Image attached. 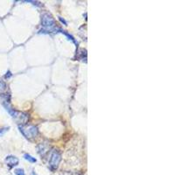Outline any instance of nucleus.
Masks as SVG:
<instances>
[{"mask_svg": "<svg viewBox=\"0 0 175 175\" xmlns=\"http://www.w3.org/2000/svg\"><path fill=\"white\" fill-rule=\"evenodd\" d=\"M42 26L44 27L43 30H41V32H53L56 30L55 28V21L52 18V17L47 13H45L42 15Z\"/></svg>", "mask_w": 175, "mask_h": 175, "instance_id": "obj_1", "label": "nucleus"}, {"mask_svg": "<svg viewBox=\"0 0 175 175\" xmlns=\"http://www.w3.org/2000/svg\"><path fill=\"white\" fill-rule=\"evenodd\" d=\"M19 130L27 139H32L36 137L38 133V128L34 125H20Z\"/></svg>", "mask_w": 175, "mask_h": 175, "instance_id": "obj_2", "label": "nucleus"}, {"mask_svg": "<svg viewBox=\"0 0 175 175\" xmlns=\"http://www.w3.org/2000/svg\"><path fill=\"white\" fill-rule=\"evenodd\" d=\"M61 160V155L58 150H52L49 158V166L52 170H56Z\"/></svg>", "mask_w": 175, "mask_h": 175, "instance_id": "obj_3", "label": "nucleus"}, {"mask_svg": "<svg viewBox=\"0 0 175 175\" xmlns=\"http://www.w3.org/2000/svg\"><path fill=\"white\" fill-rule=\"evenodd\" d=\"M5 163L7 164L8 166L10 167H13V166H16L18 165V158L15 156H7L6 158H5Z\"/></svg>", "mask_w": 175, "mask_h": 175, "instance_id": "obj_4", "label": "nucleus"}, {"mask_svg": "<svg viewBox=\"0 0 175 175\" xmlns=\"http://www.w3.org/2000/svg\"><path fill=\"white\" fill-rule=\"evenodd\" d=\"M24 159L28 160V161H29V162H31V163H35V162L37 161L35 158L32 157L31 155H29V154H27V153L24 155Z\"/></svg>", "mask_w": 175, "mask_h": 175, "instance_id": "obj_5", "label": "nucleus"}, {"mask_svg": "<svg viewBox=\"0 0 175 175\" xmlns=\"http://www.w3.org/2000/svg\"><path fill=\"white\" fill-rule=\"evenodd\" d=\"M6 84L3 80H0V94H4L6 91Z\"/></svg>", "mask_w": 175, "mask_h": 175, "instance_id": "obj_6", "label": "nucleus"}, {"mask_svg": "<svg viewBox=\"0 0 175 175\" xmlns=\"http://www.w3.org/2000/svg\"><path fill=\"white\" fill-rule=\"evenodd\" d=\"M14 173H15L16 175H25L24 169H21V168L15 169V170H14Z\"/></svg>", "mask_w": 175, "mask_h": 175, "instance_id": "obj_7", "label": "nucleus"}, {"mask_svg": "<svg viewBox=\"0 0 175 175\" xmlns=\"http://www.w3.org/2000/svg\"><path fill=\"white\" fill-rule=\"evenodd\" d=\"M63 175H78V174L74 173V172H65V173H63Z\"/></svg>", "mask_w": 175, "mask_h": 175, "instance_id": "obj_8", "label": "nucleus"}, {"mask_svg": "<svg viewBox=\"0 0 175 175\" xmlns=\"http://www.w3.org/2000/svg\"><path fill=\"white\" fill-rule=\"evenodd\" d=\"M5 130H6V129H2V130H0V135H2Z\"/></svg>", "mask_w": 175, "mask_h": 175, "instance_id": "obj_9", "label": "nucleus"}]
</instances>
